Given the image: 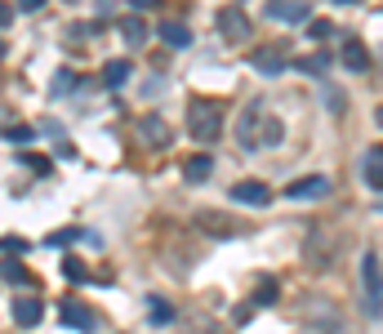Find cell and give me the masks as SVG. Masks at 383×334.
<instances>
[{
	"label": "cell",
	"mask_w": 383,
	"mask_h": 334,
	"mask_svg": "<svg viewBox=\"0 0 383 334\" xmlns=\"http://www.w3.org/2000/svg\"><path fill=\"white\" fill-rule=\"evenodd\" d=\"M281 139H286V125L272 116L268 103L241 107V116H237V143L241 147H276Z\"/></svg>",
	"instance_id": "1"
},
{
	"label": "cell",
	"mask_w": 383,
	"mask_h": 334,
	"mask_svg": "<svg viewBox=\"0 0 383 334\" xmlns=\"http://www.w3.org/2000/svg\"><path fill=\"white\" fill-rule=\"evenodd\" d=\"M188 134L196 143H214L223 134V103H214V98H196L188 103Z\"/></svg>",
	"instance_id": "2"
},
{
	"label": "cell",
	"mask_w": 383,
	"mask_h": 334,
	"mask_svg": "<svg viewBox=\"0 0 383 334\" xmlns=\"http://www.w3.org/2000/svg\"><path fill=\"white\" fill-rule=\"evenodd\" d=\"M219 31H223V41H232V45H241V41H249L254 36V27H249V14L241 9V5H227V9H219Z\"/></svg>",
	"instance_id": "3"
},
{
	"label": "cell",
	"mask_w": 383,
	"mask_h": 334,
	"mask_svg": "<svg viewBox=\"0 0 383 334\" xmlns=\"http://www.w3.org/2000/svg\"><path fill=\"white\" fill-rule=\"evenodd\" d=\"M249 63H254L259 76H281V72H290V58H286V49H281V45H259Z\"/></svg>",
	"instance_id": "4"
},
{
	"label": "cell",
	"mask_w": 383,
	"mask_h": 334,
	"mask_svg": "<svg viewBox=\"0 0 383 334\" xmlns=\"http://www.w3.org/2000/svg\"><path fill=\"white\" fill-rule=\"evenodd\" d=\"M286 196H290V200H321V196H330V178H325V174L294 178L290 188H286Z\"/></svg>",
	"instance_id": "5"
},
{
	"label": "cell",
	"mask_w": 383,
	"mask_h": 334,
	"mask_svg": "<svg viewBox=\"0 0 383 334\" xmlns=\"http://www.w3.org/2000/svg\"><path fill=\"white\" fill-rule=\"evenodd\" d=\"M268 14L276 23H308L312 18V0H272Z\"/></svg>",
	"instance_id": "6"
},
{
	"label": "cell",
	"mask_w": 383,
	"mask_h": 334,
	"mask_svg": "<svg viewBox=\"0 0 383 334\" xmlns=\"http://www.w3.org/2000/svg\"><path fill=\"white\" fill-rule=\"evenodd\" d=\"M232 200H241V205H268L272 192L259 178H241V183H232Z\"/></svg>",
	"instance_id": "7"
},
{
	"label": "cell",
	"mask_w": 383,
	"mask_h": 334,
	"mask_svg": "<svg viewBox=\"0 0 383 334\" xmlns=\"http://www.w3.org/2000/svg\"><path fill=\"white\" fill-rule=\"evenodd\" d=\"M58 316H63V325H68V330H80V334L94 330V312H90L85 303H76V298H63Z\"/></svg>",
	"instance_id": "8"
},
{
	"label": "cell",
	"mask_w": 383,
	"mask_h": 334,
	"mask_svg": "<svg viewBox=\"0 0 383 334\" xmlns=\"http://www.w3.org/2000/svg\"><path fill=\"white\" fill-rule=\"evenodd\" d=\"M339 58H343L347 72H370V49H365L357 36H347V41H343V54H339Z\"/></svg>",
	"instance_id": "9"
},
{
	"label": "cell",
	"mask_w": 383,
	"mask_h": 334,
	"mask_svg": "<svg viewBox=\"0 0 383 334\" xmlns=\"http://www.w3.org/2000/svg\"><path fill=\"white\" fill-rule=\"evenodd\" d=\"M41 316H45V303H41V298H31V294L14 298V321H18V325H41Z\"/></svg>",
	"instance_id": "10"
},
{
	"label": "cell",
	"mask_w": 383,
	"mask_h": 334,
	"mask_svg": "<svg viewBox=\"0 0 383 334\" xmlns=\"http://www.w3.org/2000/svg\"><path fill=\"white\" fill-rule=\"evenodd\" d=\"M361 178H365V188L379 192V183H383V147H379V143L370 147V152H365V161H361Z\"/></svg>",
	"instance_id": "11"
},
{
	"label": "cell",
	"mask_w": 383,
	"mask_h": 334,
	"mask_svg": "<svg viewBox=\"0 0 383 334\" xmlns=\"http://www.w3.org/2000/svg\"><path fill=\"white\" fill-rule=\"evenodd\" d=\"M210 174H214V156H188L183 161V178L188 183H210Z\"/></svg>",
	"instance_id": "12"
},
{
	"label": "cell",
	"mask_w": 383,
	"mask_h": 334,
	"mask_svg": "<svg viewBox=\"0 0 383 334\" xmlns=\"http://www.w3.org/2000/svg\"><path fill=\"white\" fill-rule=\"evenodd\" d=\"M161 41L170 45V49H188L192 45V27H183V23H161Z\"/></svg>",
	"instance_id": "13"
},
{
	"label": "cell",
	"mask_w": 383,
	"mask_h": 334,
	"mask_svg": "<svg viewBox=\"0 0 383 334\" xmlns=\"http://www.w3.org/2000/svg\"><path fill=\"white\" fill-rule=\"evenodd\" d=\"M196 227H205L210 232V237H237V223H227V219H214V214L210 210H201V214H196Z\"/></svg>",
	"instance_id": "14"
},
{
	"label": "cell",
	"mask_w": 383,
	"mask_h": 334,
	"mask_svg": "<svg viewBox=\"0 0 383 334\" xmlns=\"http://www.w3.org/2000/svg\"><path fill=\"white\" fill-rule=\"evenodd\" d=\"M361 281H365V294H379V249H365V259H361Z\"/></svg>",
	"instance_id": "15"
},
{
	"label": "cell",
	"mask_w": 383,
	"mask_h": 334,
	"mask_svg": "<svg viewBox=\"0 0 383 334\" xmlns=\"http://www.w3.org/2000/svg\"><path fill=\"white\" fill-rule=\"evenodd\" d=\"M281 298V286H276V276H263L259 286H254V308H272Z\"/></svg>",
	"instance_id": "16"
},
{
	"label": "cell",
	"mask_w": 383,
	"mask_h": 334,
	"mask_svg": "<svg viewBox=\"0 0 383 334\" xmlns=\"http://www.w3.org/2000/svg\"><path fill=\"white\" fill-rule=\"evenodd\" d=\"M125 80H129V63H125V58H112V63L103 67V85H112V90H121Z\"/></svg>",
	"instance_id": "17"
},
{
	"label": "cell",
	"mask_w": 383,
	"mask_h": 334,
	"mask_svg": "<svg viewBox=\"0 0 383 334\" xmlns=\"http://www.w3.org/2000/svg\"><path fill=\"white\" fill-rule=\"evenodd\" d=\"M294 72H308V76H325V72H330V54H308V58H294Z\"/></svg>",
	"instance_id": "18"
},
{
	"label": "cell",
	"mask_w": 383,
	"mask_h": 334,
	"mask_svg": "<svg viewBox=\"0 0 383 334\" xmlns=\"http://www.w3.org/2000/svg\"><path fill=\"white\" fill-rule=\"evenodd\" d=\"M0 281H18V286H31V272H27L18 259H5V263H0Z\"/></svg>",
	"instance_id": "19"
},
{
	"label": "cell",
	"mask_w": 383,
	"mask_h": 334,
	"mask_svg": "<svg viewBox=\"0 0 383 334\" xmlns=\"http://www.w3.org/2000/svg\"><path fill=\"white\" fill-rule=\"evenodd\" d=\"M147 316H152V325H170L174 321V308L165 303V298H147Z\"/></svg>",
	"instance_id": "20"
},
{
	"label": "cell",
	"mask_w": 383,
	"mask_h": 334,
	"mask_svg": "<svg viewBox=\"0 0 383 334\" xmlns=\"http://www.w3.org/2000/svg\"><path fill=\"white\" fill-rule=\"evenodd\" d=\"M121 36H125V45H143V41H147L143 18H121Z\"/></svg>",
	"instance_id": "21"
},
{
	"label": "cell",
	"mask_w": 383,
	"mask_h": 334,
	"mask_svg": "<svg viewBox=\"0 0 383 334\" xmlns=\"http://www.w3.org/2000/svg\"><path fill=\"white\" fill-rule=\"evenodd\" d=\"M143 134L152 139V147H165V139H170V129H165L161 116H147V121H143Z\"/></svg>",
	"instance_id": "22"
},
{
	"label": "cell",
	"mask_w": 383,
	"mask_h": 334,
	"mask_svg": "<svg viewBox=\"0 0 383 334\" xmlns=\"http://www.w3.org/2000/svg\"><path fill=\"white\" fill-rule=\"evenodd\" d=\"M303 27H308V41H330V36H335V27H330V18H308Z\"/></svg>",
	"instance_id": "23"
},
{
	"label": "cell",
	"mask_w": 383,
	"mask_h": 334,
	"mask_svg": "<svg viewBox=\"0 0 383 334\" xmlns=\"http://www.w3.org/2000/svg\"><path fill=\"white\" fill-rule=\"evenodd\" d=\"M72 241H80V232H76V227H63V232H54V237H45V249H54V245H72Z\"/></svg>",
	"instance_id": "24"
},
{
	"label": "cell",
	"mask_w": 383,
	"mask_h": 334,
	"mask_svg": "<svg viewBox=\"0 0 383 334\" xmlns=\"http://www.w3.org/2000/svg\"><path fill=\"white\" fill-rule=\"evenodd\" d=\"M5 139L23 147V143H31V139H36V129H31V125H14V129H5Z\"/></svg>",
	"instance_id": "25"
},
{
	"label": "cell",
	"mask_w": 383,
	"mask_h": 334,
	"mask_svg": "<svg viewBox=\"0 0 383 334\" xmlns=\"http://www.w3.org/2000/svg\"><path fill=\"white\" fill-rule=\"evenodd\" d=\"M63 272H68L72 281H85L90 272H85V263H80V259H68V263H63Z\"/></svg>",
	"instance_id": "26"
},
{
	"label": "cell",
	"mask_w": 383,
	"mask_h": 334,
	"mask_svg": "<svg viewBox=\"0 0 383 334\" xmlns=\"http://www.w3.org/2000/svg\"><path fill=\"white\" fill-rule=\"evenodd\" d=\"M0 249H9V259H18L23 249H27V241L23 237H5V241H0Z\"/></svg>",
	"instance_id": "27"
},
{
	"label": "cell",
	"mask_w": 383,
	"mask_h": 334,
	"mask_svg": "<svg viewBox=\"0 0 383 334\" xmlns=\"http://www.w3.org/2000/svg\"><path fill=\"white\" fill-rule=\"evenodd\" d=\"M27 170H36V174H45V178H49V174H54V165H49L45 156H27Z\"/></svg>",
	"instance_id": "28"
},
{
	"label": "cell",
	"mask_w": 383,
	"mask_h": 334,
	"mask_svg": "<svg viewBox=\"0 0 383 334\" xmlns=\"http://www.w3.org/2000/svg\"><path fill=\"white\" fill-rule=\"evenodd\" d=\"M72 85H76V76H72V72H58V76H54V94H68Z\"/></svg>",
	"instance_id": "29"
},
{
	"label": "cell",
	"mask_w": 383,
	"mask_h": 334,
	"mask_svg": "<svg viewBox=\"0 0 383 334\" xmlns=\"http://www.w3.org/2000/svg\"><path fill=\"white\" fill-rule=\"evenodd\" d=\"M9 23H14V9L5 5V0H0V27H9Z\"/></svg>",
	"instance_id": "30"
},
{
	"label": "cell",
	"mask_w": 383,
	"mask_h": 334,
	"mask_svg": "<svg viewBox=\"0 0 383 334\" xmlns=\"http://www.w3.org/2000/svg\"><path fill=\"white\" fill-rule=\"evenodd\" d=\"M129 5H134L139 14H147V9H156V5H161V0H129Z\"/></svg>",
	"instance_id": "31"
},
{
	"label": "cell",
	"mask_w": 383,
	"mask_h": 334,
	"mask_svg": "<svg viewBox=\"0 0 383 334\" xmlns=\"http://www.w3.org/2000/svg\"><path fill=\"white\" fill-rule=\"evenodd\" d=\"M41 5H45V0H18V9H27V14H36Z\"/></svg>",
	"instance_id": "32"
},
{
	"label": "cell",
	"mask_w": 383,
	"mask_h": 334,
	"mask_svg": "<svg viewBox=\"0 0 383 334\" xmlns=\"http://www.w3.org/2000/svg\"><path fill=\"white\" fill-rule=\"evenodd\" d=\"M94 5H98V9H103V14H107V9H112V0H94Z\"/></svg>",
	"instance_id": "33"
},
{
	"label": "cell",
	"mask_w": 383,
	"mask_h": 334,
	"mask_svg": "<svg viewBox=\"0 0 383 334\" xmlns=\"http://www.w3.org/2000/svg\"><path fill=\"white\" fill-rule=\"evenodd\" d=\"M0 54H5V41H0Z\"/></svg>",
	"instance_id": "34"
},
{
	"label": "cell",
	"mask_w": 383,
	"mask_h": 334,
	"mask_svg": "<svg viewBox=\"0 0 383 334\" xmlns=\"http://www.w3.org/2000/svg\"><path fill=\"white\" fill-rule=\"evenodd\" d=\"M339 5H352V0H339Z\"/></svg>",
	"instance_id": "35"
}]
</instances>
